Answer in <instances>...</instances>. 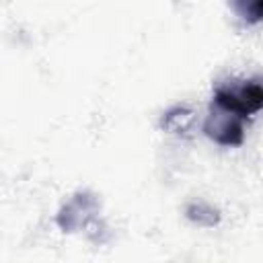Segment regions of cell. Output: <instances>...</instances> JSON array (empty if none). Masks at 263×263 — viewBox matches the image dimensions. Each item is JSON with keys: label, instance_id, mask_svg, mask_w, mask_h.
<instances>
[{"label": "cell", "instance_id": "cell-5", "mask_svg": "<svg viewBox=\"0 0 263 263\" xmlns=\"http://www.w3.org/2000/svg\"><path fill=\"white\" fill-rule=\"evenodd\" d=\"M187 218L193 220V222H197V224H201V226H214L220 220L218 212L214 208L205 205V203H193V205H189L187 208Z\"/></svg>", "mask_w": 263, "mask_h": 263}, {"label": "cell", "instance_id": "cell-2", "mask_svg": "<svg viewBox=\"0 0 263 263\" xmlns=\"http://www.w3.org/2000/svg\"><path fill=\"white\" fill-rule=\"evenodd\" d=\"M203 132L214 142H218L222 146H238L242 142V136H245L242 117L228 113V111L214 105V109H212V113L203 125Z\"/></svg>", "mask_w": 263, "mask_h": 263}, {"label": "cell", "instance_id": "cell-6", "mask_svg": "<svg viewBox=\"0 0 263 263\" xmlns=\"http://www.w3.org/2000/svg\"><path fill=\"white\" fill-rule=\"evenodd\" d=\"M234 10L249 25H255V23L263 21V2H236Z\"/></svg>", "mask_w": 263, "mask_h": 263}, {"label": "cell", "instance_id": "cell-1", "mask_svg": "<svg viewBox=\"0 0 263 263\" xmlns=\"http://www.w3.org/2000/svg\"><path fill=\"white\" fill-rule=\"evenodd\" d=\"M214 105L245 119L247 115L263 109V84L245 82L238 88H218L214 95Z\"/></svg>", "mask_w": 263, "mask_h": 263}, {"label": "cell", "instance_id": "cell-4", "mask_svg": "<svg viewBox=\"0 0 263 263\" xmlns=\"http://www.w3.org/2000/svg\"><path fill=\"white\" fill-rule=\"evenodd\" d=\"M191 119H193V113L189 109H183V107H177L173 111H168L162 119V127L175 132V134H181L185 132L189 125H191Z\"/></svg>", "mask_w": 263, "mask_h": 263}, {"label": "cell", "instance_id": "cell-3", "mask_svg": "<svg viewBox=\"0 0 263 263\" xmlns=\"http://www.w3.org/2000/svg\"><path fill=\"white\" fill-rule=\"evenodd\" d=\"M88 208H95V199L88 197V195H76L60 214L58 222L64 230H74L82 224L84 220V214L88 212Z\"/></svg>", "mask_w": 263, "mask_h": 263}]
</instances>
